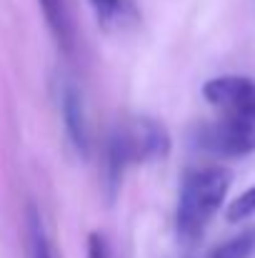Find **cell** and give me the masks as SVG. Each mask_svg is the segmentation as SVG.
Here are the masks:
<instances>
[{"label": "cell", "instance_id": "cell-1", "mask_svg": "<svg viewBox=\"0 0 255 258\" xmlns=\"http://www.w3.org/2000/svg\"><path fill=\"white\" fill-rule=\"evenodd\" d=\"M230 190V173L225 168H193L183 175L178 211H175V228L185 243H193L203 236L208 223L220 211L225 196Z\"/></svg>", "mask_w": 255, "mask_h": 258}, {"label": "cell", "instance_id": "cell-2", "mask_svg": "<svg viewBox=\"0 0 255 258\" xmlns=\"http://www.w3.org/2000/svg\"><path fill=\"white\" fill-rule=\"evenodd\" d=\"M168 153L170 136L165 125H160L158 120L148 115L125 118L123 123L113 128L108 138V148H105V168H108L110 188H115V183L120 180L128 166L158 161V158H165Z\"/></svg>", "mask_w": 255, "mask_h": 258}, {"label": "cell", "instance_id": "cell-3", "mask_svg": "<svg viewBox=\"0 0 255 258\" xmlns=\"http://www.w3.org/2000/svg\"><path fill=\"white\" fill-rule=\"evenodd\" d=\"M193 143L213 156L243 158L255 151V115L225 113L223 118L200 125L193 133Z\"/></svg>", "mask_w": 255, "mask_h": 258}, {"label": "cell", "instance_id": "cell-4", "mask_svg": "<svg viewBox=\"0 0 255 258\" xmlns=\"http://www.w3.org/2000/svg\"><path fill=\"white\" fill-rule=\"evenodd\" d=\"M203 95L210 105L223 113H245L255 115V81L243 76L213 78L203 86Z\"/></svg>", "mask_w": 255, "mask_h": 258}, {"label": "cell", "instance_id": "cell-5", "mask_svg": "<svg viewBox=\"0 0 255 258\" xmlns=\"http://www.w3.org/2000/svg\"><path fill=\"white\" fill-rule=\"evenodd\" d=\"M45 23L55 38V43L60 45L63 53L73 55L75 53V25H73V15L68 10L65 0H40Z\"/></svg>", "mask_w": 255, "mask_h": 258}, {"label": "cell", "instance_id": "cell-6", "mask_svg": "<svg viewBox=\"0 0 255 258\" xmlns=\"http://www.w3.org/2000/svg\"><path fill=\"white\" fill-rule=\"evenodd\" d=\"M63 120H65V128H68L73 146L85 156L88 153V125H85L83 103H80L78 90L70 86L63 90Z\"/></svg>", "mask_w": 255, "mask_h": 258}, {"label": "cell", "instance_id": "cell-7", "mask_svg": "<svg viewBox=\"0 0 255 258\" xmlns=\"http://www.w3.org/2000/svg\"><path fill=\"white\" fill-rule=\"evenodd\" d=\"M28 231H30V256L33 258H58L55 246L50 243V238L45 236V228H43V221L35 211H30L28 216Z\"/></svg>", "mask_w": 255, "mask_h": 258}, {"label": "cell", "instance_id": "cell-8", "mask_svg": "<svg viewBox=\"0 0 255 258\" xmlns=\"http://www.w3.org/2000/svg\"><path fill=\"white\" fill-rule=\"evenodd\" d=\"M255 253V231H245L235 238H230L228 243H223L220 248H215L210 258H250Z\"/></svg>", "mask_w": 255, "mask_h": 258}, {"label": "cell", "instance_id": "cell-9", "mask_svg": "<svg viewBox=\"0 0 255 258\" xmlns=\"http://www.w3.org/2000/svg\"><path fill=\"white\" fill-rule=\"evenodd\" d=\"M255 216V185L248 188L245 193H240L230 206H228V221L233 223H240V221H248Z\"/></svg>", "mask_w": 255, "mask_h": 258}, {"label": "cell", "instance_id": "cell-10", "mask_svg": "<svg viewBox=\"0 0 255 258\" xmlns=\"http://www.w3.org/2000/svg\"><path fill=\"white\" fill-rule=\"evenodd\" d=\"M88 258H110V248L103 233H90L88 238Z\"/></svg>", "mask_w": 255, "mask_h": 258}, {"label": "cell", "instance_id": "cell-11", "mask_svg": "<svg viewBox=\"0 0 255 258\" xmlns=\"http://www.w3.org/2000/svg\"><path fill=\"white\" fill-rule=\"evenodd\" d=\"M90 3L100 18H115L120 13V5H123V0H90Z\"/></svg>", "mask_w": 255, "mask_h": 258}]
</instances>
